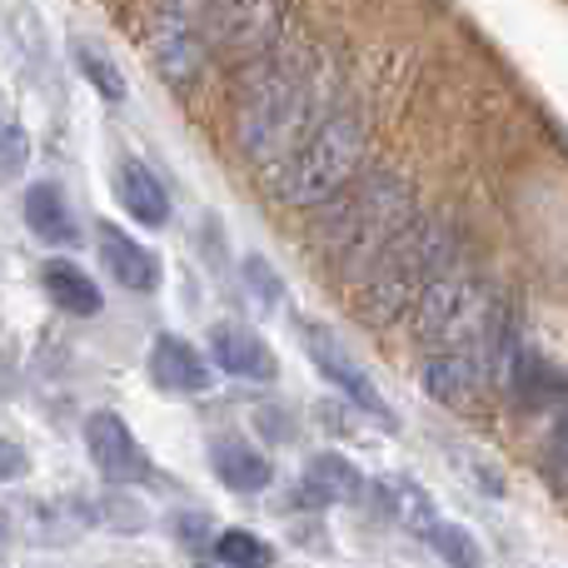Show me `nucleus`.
Returning <instances> with one entry per match:
<instances>
[{
	"instance_id": "f257e3e1",
	"label": "nucleus",
	"mask_w": 568,
	"mask_h": 568,
	"mask_svg": "<svg viewBox=\"0 0 568 568\" xmlns=\"http://www.w3.org/2000/svg\"><path fill=\"white\" fill-rule=\"evenodd\" d=\"M334 95V70L314 50H270L250 70L235 105V135L255 165L275 170L284 155L304 145L324 120Z\"/></svg>"
},
{
	"instance_id": "f03ea898",
	"label": "nucleus",
	"mask_w": 568,
	"mask_h": 568,
	"mask_svg": "<svg viewBox=\"0 0 568 568\" xmlns=\"http://www.w3.org/2000/svg\"><path fill=\"white\" fill-rule=\"evenodd\" d=\"M324 205L329 210L314 225V245L339 275L364 280L374 260L414 225V190L399 175H364L359 185H344Z\"/></svg>"
},
{
	"instance_id": "7ed1b4c3",
	"label": "nucleus",
	"mask_w": 568,
	"mask_h": 568,
	"mask_svg": "<svg viewBox=\"0 0 568 568\" xmlns=\"http://www.w3.org/2000/svg\"><path fill=\"white\" fill-rule=\"evenodd\" d=\"M454 250L459 245H454V230L444 220H414L364 275V300H359L364 314L374 324H389L399 314H409L434 280L449 275Z\"/></svg>"
},
{
	"instance_id": "20e7f679",
	"label": "nucleus",
	"mask_w": 568,
	"mask_h": 568,
	"mask_svg": "<svg viewBox=\"0 0 568 568\" xmlns=\"http://www.w3.org/2000/svg\"><path fill=\"white\" fill-rule=\"evenodd\" d=\"M364 165V120L354 110H334L294 155L270 170V185L284 205H324L334 200Z\"/></svg>"
},
{
	"instance_id": "39448f33",
	"label": "nucleus",
	"mask_w": 568,
	"mask_h": 568,
	"mask_svg": "<svg viewBox=\"0 0 568 568\" xmlns=\"http://www.w3.org/2000/svg\"><path fill=\"white\" fill-rule=\"evenodd\" d=\"M494 310H499V304L489 300V290H484L479 280L444 275L414 304V329L429 344H469V339H484Z\"/></svg>"
},
{
	"instance_id": "423d86ee",
	"label": "nucleus",
	"mask_w": 568,
	"mask_h": 568,
	"mask_svg": "<svg viewBox=\"0 0 568 568\" xmlns=\"http://www.w3.org/2000/svg\"><path fill=\"white\" fill-rule=\"evenodd\" d=\"M284 26V0H210L205 40L235 60H260L275 50Z\"/></svg>"
},
{
	"instance_id": "0eeeda50",
	"label": "nucleus",
	"mask_w": 568,
	"mask_h": 568,
	"mask_svg": "<svg viewBox=\"0 0 568 568\" xmlns=\"http://www.w3.org/2000/svg\"><path fill=\"white\" fill-rule=\"evenodd\" d=\"M85 449H90V464H95V474L105 484H140L150 474V459L135 444L130 424L110 409H95L85 419Z\"/></svg>"
},
{
	"instance_id": "6e6552de",
	"label": "nucleus",
	"mask_w": 568,
	"mask_h": 568,
	"mask_svg": "<svg viewBox=\"0 0 568 568\" xmlns=\"http://www.w3.org/2000/svg\"><path fill=\"white\" fill-rule=\"evenodd\" d=\"M304 349H310L314 369H320L324 379H329L334 389L344 394V399H354L364 414H374V419H389V404H384V394L374 389V379L359 369V364L349 359V349H344V344L334 339L329 329H320V324H310V329H304Z\"/></svg>"
},
{
	"instance_id": "1a4fd4ad",
	"label": "nucleus",
	"mask_w": 568,
	"mask_h": 568,
	"mask_svg": "<svg viewBox=\"0 0 568 568\" xmlns=\"http://www.w3.org/2000/svg\"><path fill=\"white\" fill-rule=\"evenodd\" d=\"M210 354H215V364L225 374H235V379H260L270 384L280 374L275 354H270V344L260 339L255 329H245V324H215L210 329Z\"/></svg>"
},
{
	"instance_id": "9d476101",
	"label": "nucleus",
	"mask_w": 568,
	"mask_h": 568,
	"mask_svg": "<svg viewBox=\"0 0 568 568\" xmlns=\"http://www.w3.org/2000/svg\"><path fill=\"white\" fill-rule=\"evenodd\" d=\"M95 240H100V260L115 275V284H125L135 294L160 290V255L150 245H140L135 235H125L115 225H95Z\"/></svg>"
},
{
	"instance_id": "9b49d317",
	"label": "nucleus",
	"mask_w": 568,
	"mask_h": 568,
	"mask_svg": "<svg viewBox=\"0 0 568 568\" xmlns=\"http://www.w3.org/2000/svg\"><path fill=\"white\" fill-rule=\"evenodd\" d=\"M150 379L165 394H205L210 389V364L200 359V349L180 334H160L150 349Z\"/></svg>"
},
{
	"instance_id": "f8f14e48",
	"label": "nucleus",
	"mask_w": 568,
	"mask_h": 568,
	"mask_svg": "<svg viewBox=\"0 0 568 568\" xmlns=\"http://www.w3.org/2000/svg\"><path fill=\"white\" fill-rule=\"evenodd\" d=\"M210 469H215L220 484L235 494H260V489H270V479H275L270 459L255 449V444L240 439V434H220V439L210 444Z\"/></svg>"
},
{
	"instance_id": "ddd939ff",
	"label": "nucleus",
	"mask_w": 568,
	"mask_h": 568,
	"mask_svg": "<svg viewBox=\"0 0 568 568\" xmlns=\"http://www.w3.org/2000/svg\"><path fill=\"white\" fill-rule=\"evenodd\" d=\"M115 200H120V210H125V215H135L140 225H150V230L170 220L165 185H160L155 170L140 165V160H120V170H115Z\"/></svg>"
},
{
	"instance_id": "4468645a",
	"label": "nucleus",
	"mask_w": 568,
	"mask_h": 568,
	"mask_svg": "<svg viewBox=\"0 0 568 568\" xmlns=\"http://www.w3.org/2000/svg\"><path fill=\"white\" fill-rule=\"evenodd\" d=\"M26 225H30V235L45 240V245H75L80 240L75 210H70L65 190L50 185V180H40V185L26 190Z\"/></svg>"
},
{
	"instance_id": "2eb2a0df",
	"label": "nucleus",
	"mask_w": 568,
	"mask_h": 568,
	"mask_svg": "<svg viewBox=\"0 0 568 568\" xmlns=\"http://www.w3.org/2000/svg\"><path fill=\"white\" fill-rule=\"evenodd\" d=\"M150 50H155L160 75L175 80V85H190L200 75V65H205L210 40H205V30H190V26H155Z\"/></svg>"
},
{
	"instance_id": "dca6fc26",
	"label": "nucleus",
	"mask_w": 568,
	"mask_h": 568,
	"mask_svg": "<svg viewBox=\"0 0 568 568\" xmlns=\"http://www.w3.org/2000/svg\"><path fill=\"white\" fill-rule=\"evenodd\" d=\"M359 489H364V479L344 454H314L310 469H304V484H300V494L310 504H320V509H329V504H349Z\"/></svg>"
},
{
	"instance_id": "f3484780",
	"label": "nucleus",
	"mask_w": 568,
	"mask_h": 568,
	"mask_svg": "<svg viewBox=\"0 0 568 568\" xmlns=\"http://www.w3.org/2000/svg\"><path fill=\"white\" fill-rule=\"evenodd\" d=\"M40 280H45V294L65 314H80V320H90V314L105 310V294H100V284L90 280L80 265H70V260H50V265L40 270Z\"/></svg>"
},
{
	"instance_id": "a211bd4d",
	"label": "nucleus",
	"mask_w": 568,
	"mask_h": 568,
	"mask_svg": "<svg viewBox=\"0 0 568 568\" xmlns=\"http://www.w3.org/2000/svg\"><path fill=\"white\" fill-rule=\"evenodd\" d=\"M424 389H429L439 404L464 409V404L474 399V389H479V364H474L469 354H459V349L434 354V359L424 364Z\"/></svg>"
},
{
	"instance_id": "6ab92c4d",
	"label": "nucleus",
	"mask_w": 568,
	"mask_h": 568,
	"mask_svg": "<svg viewBox=\"0 0 568 568\" xmlns=\"http://www.w3.org/2000/svg\"><path fill=\"white\" fill-rule=\"evenodd\" d=\"M75 70L85 75V85H95V95H105L110 105H120L125 100V75H120V65L105 55L100 45H90V40H75Z\"/></svg>"
},
{
	"instance_id": "aec40b11",
	"label": "nucleus",
	"mask_w": 568,
	"mask_h": 568,
	"mask_svg": "<svg viewBox=\"0 0 568 568\" xmlns=\"http://www.w3.org/2000/svg\"><path fill=\"white\" fill-rule=\"evenodd\" d=\"M384 504H389L394 519H399L404 529H414V534H429L434 524H439L434 499L424 489H414V484H384Z\"/></svg>"
},
{
	"instance_id": "412c9836",
	"label": "nucleus",
	"mask_w": 568,
	"mask_h": 568,
	"mask_svg": "<svg viewBox=\"0 0 568 568\" xmlns=\"http://www.w3.org/2000/svg\"><path fill=\"white\" fill-rule=\"evenodd\" d=\"M215 559L230 568H270L275 564V549L265 539H255L250 529H225V534H215Z\"/></svg>"
},
{
	"instance_id": "4be33fe9",
	"label": "nucleus",
	"mask_w": 568,
	"mask_h": 568,
	"mask_svg": "<svg viewBox=\"0 0 568 568\" xmlns=\"http://www.w3.org/2000/svg\"><path fill=\"white\" fill-rule=\"evenodd\" d=\"M429 549H439V559L449 564V568H479V544H474V534L469 529H459V524H434L429 534Z\"/></svg>"
},
{
	"instance_id": "5701e85b",
	"label": "nucleus",
	"mask_w": 568,
	"mask_h": 568,
	"mask_svg": "<svg viewBox=\"0 0 568 568\" xmlns=\"http://www.w3.org/2000/svg\"><path fill=\"white\" fill-rule=\"evenodd\" d=\"M26 165H30V135L10 115H0V185L26 175Z\"/></svg>"
},
{
	"instance_id": "b1692460",
	"label": "nucleus",
	"mask_w": 568,
	"mask_h": 568,
	"mask_svg": "<svg viewBox=\"0 0 568 568\" xmlns=\"http://www.w3.org/2000/svg\"><path fill=\"white\" fill-rule=\"evenodd\" d=\"M210 0H155V26H190L200 30Z\"/></svg>"
},
{
	"instance_id": "393cba45",
	"label": "nucleus",
	"mask_w": 568,
	"mask_h": 568,
	"mask_svg": "<svg viewBox=\"0 0 568 568\" xmlns=\"http://www.w3.org/2000/svg\"><path fill=\"white\" fill-rule=\"evenodd\" d=\"M549 479L568 489V409L559 414V424H554V439H549Z\"/></svg>"
},
{
	"instance_id": "a878e982",
	"label": "nucleus",
	"mask_w": 568,
	"mask_h": 568,
	"mask_svg": "<svg viewBox=\"0 0 568 568\" xmlns=\"http://www.w3.org/2000/svg\"><path fill=\"white\" fill-rule=\"evenodd\" d=\"M245 280H250V290H260V300H265V304L280 300V280L270 275L265 260H245Z\"/></svg>"
},
{
	"instance_id": "bb28decb",
	"label": "nucleus",
	"mask_w": 568,
	"mask_h": 568,
	"mask_svg": "<svg viewBox=\"0 0 568 568\" xmlns=\"http://www.w3.org/2000/svg\"><path fill=\"white\" fill-rule=\"evenodd\" d=\"M26 469H30V454L20 449V444L0 439V484H6V479H20Z\"/></svg>"
},
{
	"instance_id": "cd10ccee",
	"label": "nucleus",
	"mask_w": 568,
	"mask_h": 568,
	"mask_svg": "<svg viewBox=\"0 0 568 568\" xmlns=\"http://www.w3.org/2000/svg\"><path fill=\"white\" fill-rule=\"evenodd\" d=\"M175 529H180V534H185V539H205V534H210V524H205V519H200V514H185V519H180V524H175Z\"/></svg>"
},
{
	"instance_id": "c85d7f7f",
	"label": "nucleus",
	"mask_w": 568,
	"mask_h": 568,
	"mask_svg": "<svg viewBox=\"0 0 568 568\" xmlns=\"http://www.w3.org/2000/svg\"><path fill=\"white\" fill-rule=\"evenodd\" d=\"M195 568H230V564H220V559H215V564H195Z\"/></svg>"
}]
</instances>
